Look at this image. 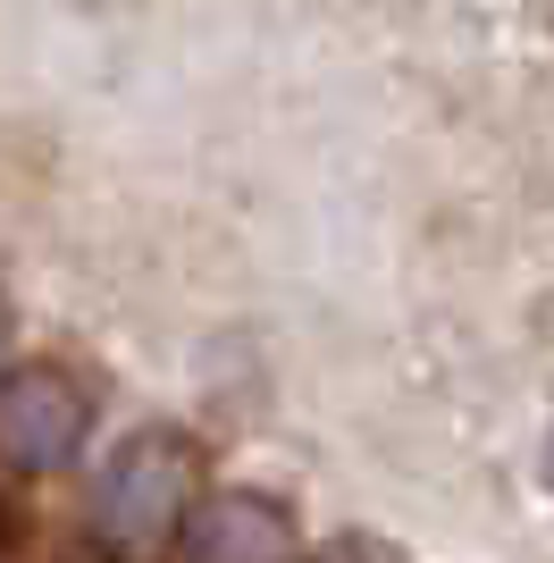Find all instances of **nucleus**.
<instances>
[{
  "mask_svg": "<svg viewBox=\"0 0 554 563\" xmlns=\"http://www.w3.org/2000/svg\"><path fill=\"white\" fill-rule=\"evenodd\" d=\"M193 479H202L193 438H177V429H135V438L101 463V479H92V530H101V547H110V555H143V547L177 539L185 514H193Z\"/></svg>",
  "mask_w": 554,
  "mask_h": 563,
  "instance_id": "obj_1",
  "label": "nucleus"
},
{
  "mask_svg": "<svg viewBox=\"0 0 554 563\" xmlns=\"http://www.w3.org/2000/svg\"><path fill=\"white\" fill-rule=\"evenodd\" d=\"M92 438V396L76 387L59 362H18L0 387V463L9 479H43L68 471Z\"/></svg>",
  "mask_w": 554,
  "mask_h": 563,
  "instance_id": "obj_2",
  "label": "nucleus"
},
{
  "mask_svg": "<svg viewBox=\"0 0 554 563\" xmlns=\"http://www.w3.org/2000/svg\"><path fill=\"white\" fill-rule=\"evenodd\" d=\"M177 563H302L295 521L261 496H202L177 530Z\"/></svg>",
  "mask_w": 554,
  "mask_h": 563,
  "instance_id": "obj_3",
  "label": "nucleus"
},
{
  "mask_svg": "<svg viewBox=\"0 0 554 563\" xmlns=\"http://www.w3.org/2000/svg\"><path fill=\"white\" fill-rule=\"evenodd\" d=\"M59 563H101V555H59Z\"/></svg>",
  "mask_w": 554,
  "mask_h": 563,
  "instance_id": "obj_4",
  "label": "nucleus"
}]
</instances>
